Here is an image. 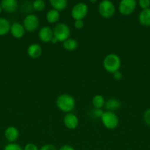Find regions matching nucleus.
<instances>
[{"label":"nucleus","instance_id":"12","mask_svg":"<svg viewBox=\"0 0 150 150\" xmlns=\"http://www.w3.org/2000/svg\"><path fill=\"white\" fill-rule=\"evenodd\" d=\"M4 137L9 143H15L19 137V131L17 127L10 126L4 131Z\"/></svg>","mask_w":150,"mask_h":150},{"label":"nucleus","instance_id":"17","mask_svg":"<svg viewBox=\"0 0 150 150\" xmlns=\"http://www.w3.org/2000/svg\"><path fill=\"white\" fill-rule=\"evenodd\" d=\"M49 4L52 7V9L60 12L67 7L68 1L66 0H50Z\"/></svg>","mask_w":150,"mask_h":150},{"label":"nucleus","instance_id":"26","mask_svg":"<svg viewBox=\"0 0 150 150\" xmlns=\"http://www.w3.org/2000/svg\"><path fill=\"white\" fill-rule=\"evenodd\" d=\"M24 150H40V149L37 145L32 143H29L25 145L24 147Z\"/></svg>","mask_w":150,"mask_h":150},{"label":"nucleus","instance_id":"27","mask_svg":"<svg viewBox=\"0 0 150 150\" xmlns=\"http://www.w3.org/2000/svg\"><path fill=\"white\" fill-rule=\"evenodd\" d=\"M93 115L95 118H100L101 119V116H102L104 111H102V109H98V108H94V111H93Z\"/></svg>","mask_w":150,"mask_h":150},{"label":"nucleus","instance_id":"34","mask_svg":"<svg viewBox=\"0 0 150 150\" xmlns=\"http://www.w3.org/2000/svg\"><path fill=\"white\" fill-rule=\"evenodd\" d=\"M90 2H91V3H96V1H91Z\"/></svg>","mask_w":150,"mask_h":150},{"label":"nucleus","instance_id":"22","mask_svg":"<svg viewBox=\"0 0 150 150\" xmlns=\"http://www.w3.org/2000/svg\"><path fill=\"white\" fill-rule=\"evenodd\" d=\"M32 8L37 12H42L46 8V3L44 0H35L32 2Z\"/></svg>","mask_w":150,"mask_h":150},{"label":"nucleus","instance_id":"24","mask_svg":"<svg viewBox=\"0 0 150 150\" xmlns=\"http://www.w3.org/2000/svg\"><path fill=\"white\" fill-rule=\"evenodd\" d=\"M138 5L140 6L142 10L150 8V1L149 0H139L138 1Z\"/></svg>","mask_w":150,"mask_h":150},{"label":"nucleus","instance_id":"18","mask_svg":"<svg viewBox=\"0 0 150 150\" xmlns=\"http://www.w3.org/2000/svg\"><path fill=\"white\" fill-rule=\"evenodd\" d=\"M60 12L57 11L54 9H51V10H48V12L46 13V19L49 23H55L60 19Z\"/></svg>","mask_w":150,"mask_h":150},{"label":"nucleus","instance_id":"28","mask_svg":"<svg viewBox=\"0 0 150 150\" xmlns=\"http://www.w3.org/2000/svg\"><path fill=\"white\" fill-rule=\"evenodd\" d=\"M74 26L76 29H82L84 26L83 20H75Z\"/></svg>","mask_w":150,"mask_h":150},{"label":"nucleus","instance_id":"6","mask_svg":"<svg viewBox=\"0 0 150 150\" xmlns=\"http://www.w3.org/2000/svg\"><path fill=\"white\" fill-rule=\"evenodd\" d=\"M88 13V7L85 3H76L72 7L71 15L75 20H83Z\"/></svg>","mask_w":150,"mask_h":150},{"label":"nucleus","instance_id":"8","mask_svg":"<svg viewBox=\"0 0 150 150\" xmlns=\"http://www.w3.org/2000/svg\"><path fill=\"white\" fill-rule=\"evenodd\" d=\"M137 7L135 0H121L119 4V12L123 16L132 14Z\"/></svg>","mask_w":150,"mask_h":150},{"label":"nucleus","instance_id":"23","mask_svg":"<svg viewBox=\"0 0 150 150\" xmlns=\"http://www.w3.org/2000/svg\"><path fill=\"white\" fill-rule=\"evenodd\" d=\"M3 150H24V148L16 143H9L4 146Z\"/></svg>","mask_w":150,"mask_h":150},{"label":"nucleus","instance_id":"4","mask_svg":"<svg viewBox=\"0 0 150 150\" xmlns=\"http://www.w3.org/2000/svg\"><path fill=\"white\" fill-rule=\"evenodd\" d=\"M98 12L101 17L108 19L114 16L116 7L111 1L103 0L99 4Z\"/></svg>","mask_w":150,"mask_h":150},{"label":"nucleus","instance_id":"13","mask_svg":"<svg viewBox=\"0 0 150 150\" xmlns=\"http://www.w3.org/2000/svg\"><path fill=\"white\" fill-rule=\"evenodd\" d=\"M0 4L2 10L7 13H13L19 7V3L16 0H2Z\"/></svg>","mask_w":150,"mask_h":150},{"label":"nucleus","instance_id":"31","mask_svg":"<svg viewBox=\"0 0 150 150\" xmlns=\"http://www.w3.org/2000/svg\"><path fill=\"white\" fill-rule=\"evenodd\" d=\"M58 150H75V149H74V148L72 146H71V145L65 144V145H63V146H60V149H59Z\"/></svg>","mask_w":150,"mask_h":150},{"label":"nucleus","instance_id":"21","mask_svg":"<svg viewBox=\"0 0 150 150\" xmlns=\"http://www.w3.org/2000/svg\"><path fill=\"white\" fill-rule=\"evenodd\" d=\"M104 103H105V100L102 95H96L93 98L92 104L94 108L101 109L104 106Z\"/></svg>","mask_w":150,"mask_h":150},{"label":"nucleus","instance_id":"25","mask_svg":"<svg viewBox=\"0 0 150 150\" xmlns=\"http://www.w3.org/2000/svg\"><path fill=\"white\" fill-rule=\"evenodd\" d=\"M144 120L147 125L150 126V108L144 112Z\"/></svg>","mask_w":150,"mask_h":150},{"label":"nucleus","instance_id":"11","mask_svg":"<svg viewBox=\"0 0 150 150\" xmlns=\"http://www.w3.org/2000/svg\"><path fill=\"white\" fill-rule=\"evenodd\" d=\"M25 29L23 24L19 22H15L10 26V32L11 33L12 36L16 39H20L24 37L25 34Z\"/></svg>","mask_w":150,"mask_h":150},{"label":"nucleus","instance_id":"16","mask_svg":"<svg viewBox=\"0 0 150 150\" xmlns=\"http://www.w3.org/2000/svg\"><path fill=\"white\" fill-rule=\"evenodd\" d=\"M138 21L144 26H150V8L142 10L138 16Z\"/></svg>","mask_w":150,"mask_h":150},{"label":"nucleus","instance_id":"14","mask_svg":"<svg viewBox=\"0 0 150 150\" xmlns=\"http://www.w3.org/2000/svg\"><path fill=\"white\" fill-rule=\"evenodd\" d=\"M26 53L30 58L38 59L42 54V48L39 44L32 43L28 46Z\"/></svg>","mask_w":150,"mask_h":150},{"label":"nucleus","instance_id":"7","mask_svg":"<svg viewBox=\"0 0 150 150\" xmlns=\"http://www.w3.org/2000/svg\"><path fill=\"white\" fill-rule=\"evenodd\" d=\"M23 26L25 31L28 32H35L39 26V19L35 14H28L23 21Z\"/></svg>","mask_w":150,"mask_h":150},{"label":"nucleus","instance_id":"2","mask_svg":"<svg viewBox=\"0 0 150 150\" xmlns=\"http://www.w3.org/2000/svg\"><path fill=\"white\" fill-rule=\"evenodd\" d=\"M102 64L104 70L107 73L113 74L116 71L119 70L121 62L120 57L117 54H110L104 57Z\"/></svg>","mask_w":150,"mask_h":150},{"label":"nucleus","instance_id":"3","mask_svg":"<svg viewBox=\"0 0 150 150\" xmlns=\"http://www.w3.org/2000/svg\"><path fill=\"white\" fill-rule=\"evenodd\" d=\"M53 34L58 42H63L70 37L71 29L66 23H59L53 29Z\"/></svg>","mask_w":150,"mask_h":150},{"label":"nucleus","instance_id":"20","mask_svg":"<svg viewBox=\"0 0 150 150\" xmlns=\"http://www.w3.org/2000/svg\"><path fill=\"white\" fill-rule=\"evenodd\" d=\"M63 47L65 49L67 50V51H74V50L77 48L78 42L75 39L69 38V39H67L66 41L63 42Z\"/></svg>","mask_w":150,"mask_h":150},{"label":"nucleus","instance_id":"33","mask_svg":"<svg viewBox=\"0 0 150 150\" xmlns=\"http://www.w3.org/2000/svg\"><path fill=\"white\" fill-rule=\"evenodd\" d=\"M1 11H2V9H1V4H0V14H1Z\"/></svg>","mask_w":150,"mask_h":150},{"label":"nucleus","instance_id":"30","mask_svg":"<svg viewBox=\"0 0 150 150\" xmlns=\"http://www.w3.org/2000/svg\"><path fill=\"white\" fill-rule=\"evenodd\" d=\"M113 79H115V80H121V79L123 78V75H122L121 72V71H116V73H114L113 74Z\"/></svg>","mask_w":150,"mask_h":150},{"label":"nucleus","instance_id":"10","mask_svg":"<svg viewBox=\"0 0 150 150\" xmlns=\"http://www.w3.org/2000/svg\"><path fill=\"white\" fill-rule=\"evenodd\" d=\"M54 37L53 29L48 26H44L39 30L38 32V38L43 42L48 43L51 42V39Z\"/></svg>","mask_w":150,"mask_h":150},{"label":"nucleus","instance_id":"32","mask_svg":"<svg viewBox=\"0 0 150 150\" xmlns=\"http://www.w3.org/2000/svg\"><path fill=\"white\" fill-rule=\"evenodd\" d=\"M57 42H58V40H57L56 39V38H54V37H53L52 39H51V43H53V44H56V43H57Z\"/></svg>","mask_w":150,"mask_h":150},{"label":"nucleus","instance_id":"5","mask_svg":"<svg viewBox=\"0 0 150 150\" xmlns=\"http://www.w3.org/2000/svg\"><path fill=\"white\" fill-rule=\"evenodd\" d=\"M101 121L103 125L109 130H114L119 125V120L118 116L115 112L104 111L101 117Z\"/></svg>","mask_w":150,"mask_h":150},{"label":"nucleus","instance_id":"15","mask_svg":"<svg viewBox=\"0 0 150 150\" xmlns=\"http://www.w3.org/2000/svg\"><path fill=\"white\" fill-rule=\"evenodd\" d=\"M121 102L116 98H110L105 101L104 103V108L106 109V111H112L114 112L115 111L119 109L121 107Z\"/></svg>","mask_w":150,"mask_h":150},{"label":"nucleus","instance_id":"29","mask_svg":"<svg viewBox=\"0 0 150 150\" xmlns=\"http://www.w3.org/2000/svg\"><path fill=\"white\" fill-rule=\"evenodd\" d=\"M40 150H58V149H57V147H56L55 146H54V145L48 144H45L44 145V146H41Z\"/></svg>","mask_w":150,"mask_h":150},{"label":"nucleus","instance_id":"1","mask_svg":"<svg viewBox=\"0 0 150 150\" xmlns=\"http://www.w3.org/2000/svg\"><path fill=\"white\" fill-rule=\"evenodd\" d=\"M56 105L62 112L68 114L71 113V111L74 109L76 102L71 95L69 94H62L57 97L56 100Z\"/></svg>","mask_w":150,"mask_h":150},{"label":"nucleus","instance_id":"19","mask_svg":"<svg viewBox=\"0 0 150 150\" xmlns=\"http://www.w3.org/2000/svg\"><path fill=\"white\" fill-rule=\"evenodd\" d=\"M10 26L11 24L7 19L0 17V36H4L10 32Z\"/></svg>","mask_w":150,"mask_h":150},{"label":"nucleus","instance_id":"9","mask_svg":"<svg viewBox=\"0 0 150 150\" xmlns=\"http://www.w3.org/2000/svg\"><path fill=\"white\" fill-rule=\"evenodd\" d=\"M63 124L65 127L70 130H74L79 125V119L73 113H68L63 117Z\"/></svg>","mask_w":150,"mask_h":150}]
</instances>
